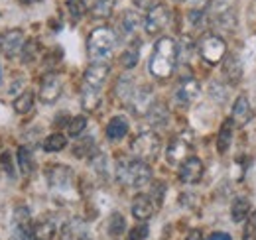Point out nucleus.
Masks as SVG:
<instances>
[{"instance_id": "1", "label": "nucleus", "mask_w": 256, "mask_h": 240, "mask_svg": "<svg viewBox=\"0 0 256 240\" xmlns=\"http://www.w3.org/2000/svg\"><path fill=\"white\" fill-rule=\"evenodd\" d=\"M178 56H180V48L176 44L174 38H160L154 46L152 58H150V73L156 79H168L172 77V73L176 71L178 65Z\"/></svg>"}, {"instance_id": "2", "label": "nucleus", "mask_w": 256, "mask_h": 240, "mask_svg": "<svg viewBox=\"0 0 256 240\" xmlns=\"http://www.w3.org/2000/svg\"><path fill=\"white\" fill-rule=\"evenodd\" d=\"M116 48V34L110 30L108 26H100L89 34L87 40V54L93 61L104 63L112 56Z\"/></svg>"}, {"instance_id": "3", "label": "nucleus", "mask_w": 256, "mask_h": 240, "mask_svg": "<svg viewBox=\"0 0 256 240\" xmlns=\"http://www.w3.org/2000/svg\"><path fill=\"white\" fill-rule=\"evenodd\" d=\"M116 178H118L120 183L132 185L136 189H142V187H146L152 181V170L142 160L118 162V166H116Z\"/></svg>"}, {"instance_id": "4", "label": "nucleus", "mask_w": 256, "mask_h": 240, "mask_svg": "<svg viewBox=\"0 0 256 240\" xmlns=\"http://www.w3.org/2000/svg\"><path fill=\"white\" fill-rule=\"evenodd\" d=\"M162 150V140L156 132H142L132 140V152L136 160L142 162H154Z\"/></svg>"}, {"instance_id": "5", "label": "nucleus", "mask_w": 256, "mask_h": 240, "mask_svg": "<svg viewBox=\"0 0 256 240\" xmlns=\"http://www.w3.org/2000/svg\"><path fill=\"white\" fill-rule=\"evenodd\" d=\"M199 56L207 61L209 65H217L226 56V44L221 36L217 34H205L199 42Z\"/></svg>"}, {"instance_id": "6", "label": "nucleus", "mask_w": 256, "mask_h": 240, "mask_svg": "<svg viewBox=\"0 0 256 240\" xmlns=\"http://www.w3.org/2000/svg\"><path fill=\"white\" fill-rule=\"evenodd\" d=\"M192 150H193L192 134H190V132H184V134L172 138V142L168 144L166 160H168L170 166H180L182 162H186V160L190 158Z\"/></svg>"}, {"instance_id": "7", "label": "nucleus", "mask_w": 256, "mask_h": 240, "mask_svg": "<svg viewBox=\"0 0 256 240\" xmlns=\"http://www.w3.org/2000/svg\"><path fill=\"white\" fill-rule=\"evenodd\" d=\"M170 20H172L170 8H168L166 4H160V2H158L154 8L148 10V14H146V18H144V30H146V34H150V36H156V34H160L164 28H168Z\"/></svg>"}, {"instance_id": "8", "label": "nucleus", "mask_w": 256, "mask_h": 240, "mask_svg": "<svg viewBox=\"0 0 256 240\" xmlns=\"http://www.w3.org/2000/svg\"><path fill=\"white\" fill-rule=\"evenodd\" d=\"M46 178H48V183H50L52 189H56V191H67L73 185V170L69 166L56 164V166H50L48 168Z\"/></svg>"}, {"instance_id": "9", "label": "nucleus", "mask_w": 256, "mask_h": 240, "mask_svg": "<svg viewBox=\"0 0 256 240\" xmlns=\"http://www.w3.org/2000/svg\"><path fill=\"white\" fill-rule=\"evenodd\" d=\"M126 104L130 106V110L134 112V114H138V116H142V114H148V110H150V106L154 104V92L150 87H138V89L132 90V94H130V98L126 100Z\"/></svg>"}, {"instance_id": "10", "label": "nucleus", "mask_w": 256, "mask_h": 240, "mask_svg": "<svg viewBox=\"0 0 256 240\" xmlns=\"http://www.w3.org/2000/svg\"><path fill=\"white\" fill-rule=\"evenodd\" d=\"M26 44V38H24V32L14 28V30H8L4 34H0V54L6 56V58H14L22 52Z\"/></svg>"}, {"instance_id": "11", "label": "nucleus", "mask_w": 256, "mask_h": 240, "mask_svg": "<svg viewBox=\"0 0 256 240\" xmlns=\"http://www.w3.org/2000/svg\"><path fill=\"white\" fill-rule=\"evenodd\" d=\"M62 90H64V81H62V77H60L58 73H50V75H46V77L42 79V83H40V100L46 102V104H52V102H56V100L60 98Z\"/></svg>"}, {"instance_id": "12", "label": "nucleus", "mask_w": 256, "mask_h": 240, "mask_svg": "<svg viewBox=\"0 0 256 240\" xmlns=\"http://www.w3.org/2000/svg\"><path fill=\"white\" fill-rule=\"evenodd\" d=\"M180 181L182 183H188V185H193L203 178V162L195 156H190L186 162L180 164Z\"/></svg>"}, {"instance_id": "13", "label": "nucleus", "mask_w": 256, "mask_h": 240, "mask_svg": "<svg viewBox=\"0 0 256 240\" xmlns=\"http://www.w3.org/2000/svg\"><path fill=\"white\" fill-rule=\"evenodd\" d=\"M211 14L213 20L221 26H234V6L232 0H213L211 2Z\"/></svg>"}, {"instance_id": "14", "label": "nucleus", "mask_w": 256, "mask_h": 240, "mask_svg": "<svg viewBox=\"0 0 256 240\" xmlns=\"http://www.w3.org/2000/svg\"><path fill=\"white\" fill-rule=\"evenodd\" d=\"M108 73H110L108 63H98V61L91 63V65L85 69V73H83L85 85H89V87H93V89H100L102 83L106 81Z\"/></svg>"}, {"instance_id": "15", "label": "nucleus", "mask_w": 256, "mask_h": 240, "mask_svg": "<svg viewBox=\"0 0 256 240\" xmlns=\"http://www.w3.org/2000/svg\"><path fill=\"white\" fill-rule=\"evenodd\" d=\"M154 207L156 205H154L152 197L150 195H144V193H138L132 199V205H130L134 218H138V220H148L154 214Z\"/></svg>"}, {"instance_id": "16", "label": "nucleus", "mask_w": 256, "mask_h": 240, "mask_svg": "<svg viewBox=\"0 0 256 240\" xmlns=\"http://www.w3.org/2000/svg\"><path fill=\"white\" fill-rule=\"evenodd\" d=\"M60 240H89V232H87V224L81 218H71L67 220L62 228Z\"/></svg>"}, {"instance_id": "17", "label": "nucleus", "mask_w": 256, "mask_h": 240, "mask_svg": "<svg viewBox=\"0 0 256 240\" xmlns=\"http://www.w3.org/2000/svg\"><path fill=\"white\" fill-rule=\"evenodd\" d=\"M199 94H201V85H199L197 79H193V77L184 79V81L180 83L178 90H176V98H178V102H182V104H190V102H193Z\"/></svg>"}, {"instance_id": "18", "label": "nucleus", "mask_w": 256, "mask_h": 240, "mask_svg": "<svg viewBox=\"0 0 256 240\" xmlns=\"http://www.w3.org/2000/svg\"><path fill=\"white\" fill-rule=\"evenodd\" d=\"M252 116H254V112H252L250 100H248L244 94H240V96L234 100V104H232V120H234L236 124H246L248 120H252Z\"/></svg>"}, {"instance_id": "19", "label": "nucleus", "mask_w": 256, "mask_h": 240, "mask_svg": "<svg viewBox=\"0 0 256 240\" xmlns=\"http://www.w3.org/2000/svg\"><path fill=\"white\" fill-rule=\"evenodd\" d=\"M223 75L228 83H238L240 81V77H242V63H240V58L236 54H230V56L224 58Z\"/></svg>"}, {"instance_id": "20", "label": "nucleus", "mask_w": 256, "mask_h": 240, "mask_svg": "<svg viewBox=\"0 0 256 240\" xmlns=\"http://www.w3.org/2000/svg\"><path fill=\"white\" fill-rule=\"evenodd\" d=\"M128 120L124 116H112L106 124V138L110 142H118L128 134Z\"/></svg>"}, {"instance_id": "21", "label": "nucleus", "mask_w": 256, "mask_h": 240, "mask_svg": "<svg viewBox=\"0 0 256 240\" xmlns=\"http://www.w3.org/2000/svg\"><path fill=\"white\" fill-rule=\"evenodd\" d=\"M248 212H250V199L248 197H236L232 201V205H230V218H232V222L246 220Z\"/></svg>"}, {"instance_id": "22", "label": "nucleus", "mask_w": 256, "mask_h": 240, "mask_svg": "<svg viewBox=\"0 0 256 240\" xmlns=\"http://www.w3.org/2000/svg\"><path fill=\"white\" fill-rule=\"evenodd\" d=\"M114 6H116V0H95L91 6V18L106 20L108 16H112Z\"/></svg>"}, {"instance_id": "23", "label": "nucleus", "mask_w": 256, "mask_h": 240, "mask_svg": "<svg viewBox=\"0 0 256 240\" xmlns=\"http://www.w3.org/2000/svg\"><path fill=\"white\" fill-rule=\"evenodd\" d=\"M232 126H234V120L226 118L221 126V130H219V134H217V150L221 154L228 150V146L232 142Z\"/></svg>"}, {"instance_id": "24", "label": "nucleus", "mask_w": 256, "mask_h": 240, "mask_svg": "<svg viewBox=\"0 0 256 240\" xmlns=\"http://www.w3.org/2000/svg\"><path fill=\"white\" fill-rule=\"evenodd\" d=\"M16 156H18V168H20V174H22V176H32L34 170H36V162H34L32 152L28 150L26 146H20Z\"/></svg>"}, {"instance_id": "25", "label": "nucleus", "mask_w": 256, "mask_h": 240, "mask_svg": "<svg viewBox=\"0 0 256 240\" xmlns=\"http://www.w3.org/2000/svg\"><path fill=\"white\" fill-rule=\"evenodd\" d=\"M34 100H36V92L34 90H24L14 98V110L18 114H28L34 108Z\"/></svg>"}, {"instance_id": "26", "label": "nucleus", "mask_w": 256, "mask_h": 240, "mask_svg": "<svg viewBox=\"0 0 256 240\" xmlns=\"http://www.w3.org/2000/svg\"><path fill=\"white\" fill-rule=\"evenodd\" d=\"M81 104L87 112H93L96 110V106L100 104V94H98V89H93L89 85L83 87V94H81Z\"/></svg>"}, {"instance_id": "27", "label": "nucleus", "mask_w": 256, "mask_h": 240, "mask_svg": "<svg viewBox=\"0 0 256 240\" xmlns=\"http://www.w3.org/2000/svg\"><path fill=\"white\" fill-rule=\"evenodd\" d=\"M144 22H142V18L136 14V12H124V16H122V20H120V28H122V32H124V36H134L136 34V30L142 26Z\"/></svg>"}, {"instance_id": "28", "label": "nucleus", "mask_w": 256, "mask_h": 240, "mask_svg": "<svg viewBox=\"0 0 256 240\" xmlns=\"http://www.w3.org/2000/svg\"><path fill=\"white\" fill-rule=\"evenodd\" d=\"M140 42H134V44H130L126 50L122 52V56H120V65L124 67V69H132V67H136V63L140 60Z\"/></svg>"}, {"instance_id": "29", "label": "nucleus", "mask_w": 256, "mask_h": 240, "mask_svg": "<svg viewBox=\"0 0 256 240\" xmlns=\"http://www.w3.org/2000/svg\"><path fill=\"white\" fill-rule=\"evenodd\" d=\"M34 240H54L56 236V224L52 220H42L34 226L32 230Z\"/></svg>"}, {"instance_id": "30", "label": "nucleus", "mask_w": 256, "mask_h": 240, "mask_svg": "<svg viewBox=\"0 0 256 240\" xmlns=\"http://www.w3.org/2000/svg\"><path fill=\"white\" fill-rule=\"evenodd\" d=\"M93 152H95V140H93V138H81V140H77L75 146H73V156L79 158V160L91 158Z\"/></svg>"}, {"instance_id": "31", "label": "nucleus", "mask_w": 256, "mask_h": 240, "mask_svg": "<svg viewBox=\"0 0 256 240\" xmlns=\"http://www.w3.org/2000/svg\"><path fill=\"white\" fill-rule=\"evenodd\" d=\"M108 234L110 236H120L124 230H126V220L120 212H112L110 218H108V226H106Z\"/></svg>"}, {"instance_id": "32", "label": "nucleus", "mask_w": 256, "mask_h": 240, "mask_svg": "<svg viewBox=\"0 0 256 240\" xmlns=\"http://www.w3.org/2000/svg\"><path fill=\"white\" fill-rule=\"evenodd\" d=\"M148 120H150L154 126L166 124V120H168V108H166V104L154 102V104L150 106V110H148Z\"/></svg>"}, {"instance_id": "33", "label": "nucleus", "mask_w": 256, "mask_h": 240, "mask_svg": "<svg viewBox=\"0 0 256 240\" xmlns=\"http://www.w3.org/2000/svg\"><path fill=\"white\" fill-rule=\"evenodd\" d=\"M44 150L46 152H62L67 146V138H65L64 134H60V132H56V134H50L46 140H44Z\"/></svg>"}, {"instance_id": "34", "label": "nucleus", "mask_w": 256, "mask_h": 240, "mask_svg": "<svg viewBox=\"0 0 256 240\" xmlns=\"http://www.w3.org/2000/svg\"><path fill=\"white\" fill-rule=\"evenodd\" d=\"M85 128H87V118H85L83 114H79V116L69 120V124H67V134L75 138V136H79Z\"/></svg>"}, {"instance_id": "35", "label": "nucleus", "mask_w": 256, "mask_h": 240, "mask_svg": "<svg viewBox=\"0 0 256 240\" xmlns=\"http://www.w3.org/2000/svg\"><path fill=\"white\" fill-rule=\"evenodd\" d=\"M67 10H69L73 20H81L85 16V12H87L85 0H67Z\"/></svg>"}, {"instance_id": "36", "label": "nucleus", "mask_w": 256, "mask_h": 240, "mask_svg": "<svg viewBox=\"0 0 256 240\" xmlns=\"http://www.w3.org/2000/svg\"><path fill=\"white\" fill-rule=\"evenodd\" d=\"M14 220L18 224V228H28L30 226V210H28V207H16Z\"/></svg>"}, {"instance_id": "37", "label": "nucleus", "mask_w": 256, "mask_h": 240, "mask_svg": "<svg viewBox=\"0 0 256 240\" xmlns=\"http://www.w3.org/2000/svg\"><path fill=\"white\" fill-rule=\"evenodd\" d=\"M36 52H38V42H36V40H28V42L24 44L22 52H20L22 61H24V63H30V61H34V58H36Z\"/></svg>"}, {"instance_id": "38", "label": "nucleus", "mask_w": 256, "mask_h": 240, "mask_svg": "<svg viewBox=\"0 0 256 240\" xmlns=\"http://www.w3.org/2000/svg\"><path fill=\"white\" fill-rule=\"evenodd\" d=\"M148 234H150L148 224H146V222H140V224H136V226L130 230L128 240H146L148 238Z\"/></svg>"}, {"instance_id": "39", "label": "nucleus", "mask_w": 256, "mask_h": 240, "mask_svg": "<svg viewBox=\"0 0 256 240\" xmlns=\"http://www.w3.org/2000/svg\"><path fill=\"white\" fill-rule=\"evenodd\" d=\"M242 240H256V210L248 216V220H246V224H244Z\"/></svg>"}, {"instance_id": "40", "label": "nucleus", "mask_w": 256, "mask_h": 240, "mask_svg": "<svg viewBox=\"0 0 256 240\" xmlns=\"http://www.w3.org/2000/svg\"><path fill=\"white\" fill-rule=\"evenodd\" d=\"M164 195H166V185H164L162 181H154V185H152V195H150V197H152V201H154L156 207L162 205Z\"/></svg>"}, {"instance_id": "41", "label": "nucleus", "mask_w": 256, "mask_h": 240, "mask_svg": "<svg viewBox=\"0 0 256 240\" xmlns=\"http://www.w3.org/2000/svg\"><path fill=\"white\" fill-rule=\"evenodd\" d=\"M0 166H2V170H4L12 180L16 178V172H14V166H12V158H10L8 152H2V154H0Z\"/></svg>"}, {"instance_id": "42", "label": "nucleus", "mask_w": 256, "mask_h": 240, "mask_svg": "<svg viewBox=\"0 0 256 240\" xmlns=\"http://www.w3.org/2000/svg\"><path fill=\"white\" fill-rule=\"evenodd\" d=\"M132 2H134V6H138L142 10H150V8H154L158 4V0H132Z\"/></svg>"}, {"instance_id": "43", "label": "nucleus", "mask_w": 256, "mask_h": 240, "mask_svg": "<svg viewBox=\"0 0 256 240\" xmlns=\"http://www.w3.org/2000/svg\"><path fill=\"white\" fill-rule=\"evenodd\" d=\"M207 240H232L226 232H215V234H211Z\"/></svg>"}, {"instance_id": "44", "label": "nucleus", "mask_w": 256, "mask_h": 240, "mask_svg": "<svg viewBox=\"0 0 256 240\" xmlns=\"http://www.w3.org/2000/svg\"><path fill=\"white\" fill-rule=\"evenodd\" d=\"M186 240H201V230H192Z\"/></svg>"}, {"instance_id": "45", "label": "nucleus", "mask_w": 256, "mask_h": 240, "mask_svg": "<svg viewBox=\"0 0 256 240\" xmlns=\"http://www.w3.org/2000/svg\"><path fill=\"white\" fill-rule=\"evenodd\" d=\"M28 2H40V0H28Z\"/></svg>"}, {"instance_id": "46", "label": "nucleus", "mask_w": 256, "mask_h": 240, "mask_svg": "<svg viewBox=\"0 0 256 240\" xmlns=\"http://www.w3.org/2000/svg\"><path fill=\"white\" fill-rule=\"evenodd\" d=\"M176 2H186V0H176Z\"/></svg>"}]
</instances>
